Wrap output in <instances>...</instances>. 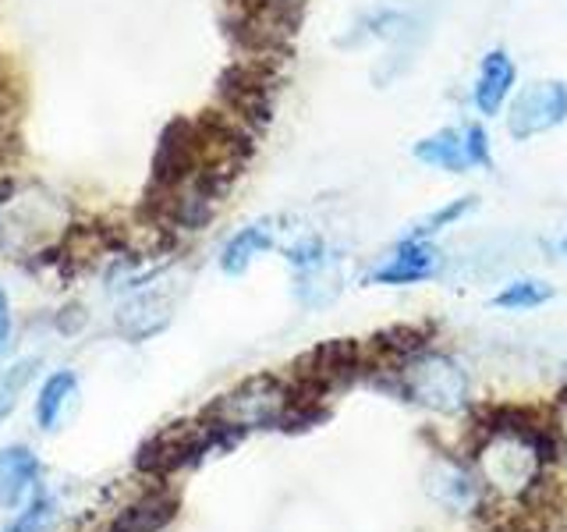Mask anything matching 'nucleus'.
I'll return each mask as SVG.
<instances>
[{
	"instance_id": "obj_1",
	"label": "nucleus",
	"mask_w": 567,
	"mask_h": 532,
	"mask_svg": "<svg viewBox=\"0 0 567 532\" xmlns=\"http://www.w3.org/2000/svg\"><path fill=\"white\" fill-rule=\"evenodd\" d=\"M398 377L404 395L433 412H457L468 405V377L451 355L419 348L401 362Z\"/></svg>"
},
{
	"instance_id": "obj_2",
	"label": "nucleus",
	"mask_w": 567,
	"mask_h": 532,
	"mask_svg": "<svg viewBox=\"0 0 567 532\" xmlns=\"http://www.w3.org/2000/svg\"><path fill=\"white\" fill-rule=\"evenodd\" d=\"M504 121H507V135L518 142L560 129V124H567V82L539 79L518 89L504 106Z\"/></svg>"
},
{
	"instance_id": "obj_3",
	"label": "nucleus",
	"mask_w": 567,
	"mask_h": 532,
	"mask_svg": "<svg viewBox=\"0 0 567 532\" xmlns=\"http://www.w3.org/2000/svg\"><path fill=\"white\" fill-rule=\"evenodd\" d=\"M284 408H288L284 383L274 377H256L213 405V419L224 430H256V426H274L284 416Z\"/></svg>"
},
{
	"instance_id": "obj_4",
	"label": "nucleus",
	"mask_w": 567,
	"mask_h": 532,
	"mask_svg": "<svg viewBox=\"0 0 567 532\" xmlns=\"http://www.w3.org/2000/svg\"><path fill=\"white\" fill-rule=\"evenodd\" d=\"M514 85H518V64L504 50V47H493L483 53L475 71V82H472V106L475 114L483 117H501L504 106L514 96Z\"/></svg>"
},
{
	"instance_id": "obj_5",
	"label": "nucleus",
	"mask_w": 567,
	"mask_h": 532,
	"mask_svg": "<svg viewBox=\"0 0 567 532\" xmlns=\"http://www.w3.org/2000/svg\"><path fill=\"white\" fill-rule=\"evenodd\" d=\"M440 266V248L430 238H401L390 256L369 274L372 284H390V288H404V284L430 280Z\"/></svg>"
},
{
	"instance_id": "obj_6",
	"label": "nucleus",
	"mask_w": 567,
	"mask_h": 532,
	"mask_svg": "<svg viewBox=\"0 0 567 532\" xmlns=\"http://www.w3.org/2000/svg\"><path fill=\"white\" fill-rule=\"evenodd\" d=\"M40 483V458L25 443L0 448V508H18Z\"/></svg>"
},
{
	"instance_id": "obj_7",
	"label": "nucleus",
	"mask_w": 567,
	"mask_h": 532,
	"mask_svg": "<svg viewBox=\"0 0 567 532\" xmlns=\"http://www.w3.org/2000/svg\"><path fill=\"white\" fill-rule=\"evenodd\" d=\"M277 242V227L274 221H256V224H245L241 231H235L224 248H220V270L230 277H241L248 266H252L259 256H266Z\"/></svg>"
},
{
	"instance_id": "obj_8",
	"label": "nucleus",
	"mask_w": 567,
	"mask_h": 532,
	"mask_svg": "<svg viewBox=\"0 0 567 532\" xmlns=\"http://www.w3.org/2000/svg\"><path fill=\"white\" fill-rule=\"evenodd\" d=\"M412 156L419 164L433 167V171H447V174H468V156H465V139H461V124L457 129H436L430 135H422Z\"/></svg>"
},
{
	"instance_id": "obj_9",
	"label": "nucleus",
	"mask_w": 567,
	"mask_h": 532,
	"mask_svg": "<svg viewBox=\"0 0 567 532\" xmlns=\"http://www.w3.org/2000/svg\"><path fill=\"white\" fill-rule=\"evenodd\" d=\"M79 398V377L75 372H53V377L43 380L40 395H35V422L40 430H58L64 419V408Z\"/></svg>"
},
{
	"instance_id": "obj_10",
	"label": "nucleus",
	"mask_w": 567,
	"mask_h": 532,
	"mask_svg": "<svg viewBox=\"0 0 567 532\" xmlns=\"http://www.w3.org/2000/svg\"><path fill=\"white\" fill-rule=\"evenodd\" d=\"M177 511V501L167 493H156V497H146V501L132 504L128 511L121 514V519L114 522L111 532H159Z\"/></svg>"
},
{
	"instance_id": "obj_11",
	"label": "nucleus",
	"mask_w": 567,
	"mask_h": 532,
	"mask_svg": "<svg viewBox=\"0 0 567 532\" xmlns=\"http://www.w3.org/2000/svg\"><path fill=\"white\" fill-rule=\"evenodd\" d=\"M167 306H159V295H138L135 301H128V306L121 309L117 316V327L135 337V341H142V337L156 334L159 327L167 324Z\"/></svg>"
},
{
	"instance_id": "obj_12",
	"label": "nucleus",
	"mask_w": 567,
	"mask_h": 532,
	"mask_svg": "<svg viewBox=\"0 0 567 532\" xmlns=\"http://www.w3.org/2000/svg\"><path fill=\"white\" fill-rule=\"evenodd\" d=\"M475 206H478V195H457V200L443 203V206H436V209L425 213V217H419V221L412 224V231H408V238H430V242H433V235H440V231H447V227L461 224Z\"/></svg>"
},
{
	"instance_id": "obj_13",
	"label": "nucleus",
	"mask_w": 567,
	"mask_h": 532,
	"mask_svg": "<svg viewBox=\"0 0 567 532\" xmlns=\"http://www.w3.org/2000/svg\"><path fill=\"white\" fill-rule=\"evenodd\" d=\"M554 298V288L539 277H522V280H511L504 291L493 295V306L496 309H511V313H528V309H539L546 301Z\"/></svg>"
},
{
	"instance_id": "obj_14",
	"label": "nucleus",
	"mask_w": 567,
	"mask_h": 532,
	"mask_svg": "<svg viewBox=\"0 0 567 532\" xmlns=\"http://www.w3.org/2000/svg\"><path fill=\"white\" fill-rule=\"evenodd\" d=\"M58 519V501L43 490H32L25 511H18V519L4 525V532H50Z\"/></svg>"
},
{
	"instance_id": "obj_15",
	"label": "nucleus",
	"mask_w": 567,
	"mask_h": 532,
	"mask_svg": "<svg viewBox=\"0 0 567 532\" xmlns=\"http://www.w3.org/2000/svg\"><path fill=\"white\" fill-rule=\"evenodd\" d=\"M35 369H40V359H22V362H14L11 369L0 372V422H4L18 408V401H22V395H25V387L35 377Z\"/></svg>"
},
{
	"instance_id": "obj_16",
	"label": "nucleus",
	"mask_w": 567,
	"mask_h": 532,
	"mask_svg": "<svg viewBox=\"0 0 567 532\" xmlns=\"http://www.w3.org/2000/svg\"><path fill=\"white\" fill-rule=\"evenodd\" d=\"M461 139H465V156L472 171H493V142L489 132L478 121L461 124Z\"/></svg>"
},
{
	"instance_id": "obj_17",
	"label": "nucleus",
	"mask_w": 567,
	"mask_h": 532,
	"mask_svg": "<svg viewBox=\"0 0 567 532\" xmlns=\"http://www.w3.org/2000/svg\"><path fill=\"white\" fill-rule=\"evenodd\" d=\"M327 245H323V238H316V235H309V238H301V242H295L291 248H288V263L295 266V270H301V274H309V270H319V266H327Z\"/></svg>"
},
{
	"instance_id": "obj_18",
	"label": "nucleus",
	"mask_w": 567,
	"mask_h": 532,
	"mask_svg": "<svg viewBox=\"0 0 567 532\" xmlns=\"http://www.w3.org/2000/svg\"><path fill=\"white\" fill-rule=\"evenodd\" d=\"M11 330H14L11 301H8V291L0 288V355H4V351H8V345H11Z\"/></svg>"
}]
</instances>
